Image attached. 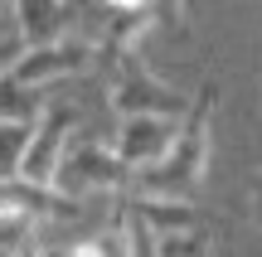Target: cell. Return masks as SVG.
Returning <instances> with one entry per match:
<instances>
[{"label": "cell", "instance_id": "6da1fadb", "mask_svg": "<svg viewBox=\"0 0 262 257\" xmlns=\"http://www.w3.org/2000/svg\"><path fill=\"white\" fill-rule=\"evenodd\" d=\"M214 102H219V87L209 83L204 92L194 97L189 116L180 122L175 146L160 155L156 165L131 175L126 194H146V199H189L204 180V165H209V126H214Z\"/></svg>", "mask_w": 262, "mask_h": 257}, {"label": "cell", "instance_id": "7a4b0ae2", "mask_svg": "<svg viewBox=\"0 0 262 257\" xmlns=\"http://www.w3.org/2000/svg\"><path fill=\"white\" fill-rule=\"evenodd\" d=\"M112 107L122 112V122L126 116H160V122H185L189 116V107H194V97H185V92H175V87H165V83H156V78L141 68V58H122L117 63V73H112Z\"/></svg>", "mask_w": 262, "mask_h": 257}, {"label": "cell", "instance_id": "3957f363", "mask_svg": "<svg viewBox=\"0 0 262 257\" xmlns=\"http://www.w3.org/2000/svg\"><path fill=\"white\" fill-rule=\"evenodd\" d=\"M126 184H131V175L122 170L117 151H107L93 136L68 146L63 165H58V175H54V190L68 194V199H83V194H93V190H122L126 194Z\"/></svg>", "mask_w": 262, "mask_h": 257}, {"label": "cell", "instance_id": "277c9868", "mask_svg": "<svg viewBox=\"0 0 262 257\" xmlns=\"http://www.w3.org/2000/svg\"><path fill=\"white\" fill-rule=\"evenodd\" d=\"M73 122L78 112L73 107H49L44 112V126H34V141H29V155H25V184H39V190H54V175L63 165L68 146H73Z\"/></svg>", "mask_w": 262, "mask_h": 257}, {"label": "cell", "instance_id": "5b68a950", "mask_svg": "<svg viewBox=\"0 0 262 257\" xmlns=\"http://www.w3.org/2000/svg\"><path fill=\"white\" fill-rule=\"evenodd\" d=\"M93 58H97V44L63 39V44H49V49H25V58L10 68V78L25 83V87H39V83H58V78L83 73Z\"/></svg>", "mask_w": 262, "mask_h": 257}, {"label": "cell", "instance_id": "8992f818", "mask_svg": "<svg viewBox=\"0 0 262 257\" xmlns=\"http://www.w3.org/2000/svg\"><path fill=\"white\" fill-rule=\"evenodd\" d=\"M175 131H180V122H160V116H126L122 122V131H117V160H122V170L126 175H136V170H146V165H156L160 155L175 146Z\"/></svg>", "mask_w": 262, "mask_h": 257}, {"label": "cell", "instance_id": "52a82bcc", "mask_svg": "<svg viewBox=\"0 0 262 257\" xmlns=\"http://www.w3.org/2000/svg\"><path fill=\"white\" fill-rule=\"evenodd\" d=\"M117 199H126L122 209L141 219L156 238H180V233L204 228V214L194 209V199H146V194H117Z\"/></svg>", "mask_w": 262, "mask_h": 257}, {"label": "cell", "instance_id": "ba28073f", "mask_svg": "<svg viewBox=\"0 0 262 257\" xmlns=\"http://www.w3.org/2000/svg\"><path fill=\"white\" fill-rule=\"evenodd\" d=\"M102 44H97V63H122L146 29L160 25V10L150 5H102Z\"/></svg>", "mask_w": 262, "mask_h": 257}, {"label": "cell", "instance_id": "9c48e42d", "mask_svg": "<svg viewBox=\"0 0 262 257\" xmlns=\"http://www.w3.org/2000/svg\"><path fill=\"white\" fill-rule=\"evenodd\" d=\"M10 10H15V34L29 49L63 44L68 25H73V5H10Z\"/></svg>", "mask_w": 262, "mask_h": 257}, {"label": "cell", "instance_id": "30bf717a", "mask_svg": "<svg viewBox=\"0 0 262 257\" xmlns=\"http://www.w3.org/2000/svg\"><path fill=\"white\" fill-rule=\"evenodd\" d=\"M44 92L39 87H25L15 78H0V122H19V126H34V116H44Z\"/></svg>", "mask_w": 262, "mask_h": 257}, {"label": "cell", "instance_id": "8fae6325", "mask_svg": "<svg viewBox=\"0 0 262 257\" xmlns=\"http://www.w3.org/2000/svg\"><path fill=\"white\" fill-rule=\"evenodd\" d=\"M29 141H34V126H19V122H0V184H15L25 175V155Z\"/></svg>", "mask_w": 262, "mask_h": 257}, {"label": "cell", "instance_id": "7c38bea8", "mask_svg": "<svg viewBox=\"0 0 262 257\" xmlns=\"http://www.w3.org/2000/svg\"><path fill=\"white\" fill-rule=\"evenodd\" d=\"M117 209H122V199H117ZM122 214H126V209H122ZM126 238H131L126 257H160V238H156L141 219H131V214H126Z\"/></svg>", "mask_w": 262, "mask_h": 257}, {"label": "cell", "instance_id": "4fadbf2b", "mask_svg": "<svg viewBox=\"0 0 262 257\" xmlns=\"http://www.w3.org/2000/svg\"><path fill=\"white\" fill-rule=\"evenodd\" d=\"M160 257H209V233H180V238H160Z\"/></svg>", "mask_w": 262, "mask_h": 257}, {"label": "cell", "instance_id": "5bb4252c", "mask_svg": "<svg viewBox=\"0 0 262 257\" xmlns=\"http://www.w3.org/2000/svg\"><path fill=\"white\" fill-rule=\"evenodd\" d=\"M25 49H29L25 39H10V44H5V34H0V78H5L10 68L19 63V58H25Z\"/></svg>", "mask_w": 262, "mask_h": 257}, {"label": "cell", "instance_id": "9a60e30c", "mask_svg": "<svg viewBox=\"0 0 262 257\" xmlns=\"http://www.w3.org/2000/svg\"><path fill=\"white\" fill-rule=\"evenodd\" d=\"M257 204H262V190H257Z\"/></svg>", "mask_w": 262, "mask_h": 257}]
</instances>
